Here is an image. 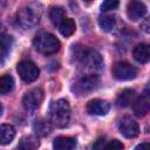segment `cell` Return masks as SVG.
Segmentation results:
<instances>
[{
	"mask_svg": "<svg viewBox=\"0 0 150 150\" xmlns=\"http://www.w3.org/2000/svg\"><path fill=\"white\" fill-rule=\"evenodd\" d=\"M70 120V107L68 101L57 100L52 103L49 109V121L56 128H64Z\"/></svg>",
	"mask_w": 150,
	"mask_h": 150,
	"instance_id": "obj_1",
	"label": "cell"
},
{
	"mask_svg": "<svg viewBox=\"0 0 150 150\" xmlns=\"http://www.w3.org/2000/svg\"><path fill=\"white\" fill-rule=\"evenodd\" d=\"M33 45L38 52L46 54V55L56 53L61 47L59 39L56 36H54L53 34L46 33V32L36 34L33 40Z\"/></svg>",
	"mask_w": 150,
	"mask_h": 150,
	"instance_id": "obj_2",
	"label": "cell"
},
{
	"mask_svg": "<svg viewBox=\"0 0 150 150\" xmlns=\"http://www.w3.org/2000/svg\"><path fill=\"white\" fill-rule=\"evenodd\" d=\"M100 76L96 74H88L81 76L77 81H75L73 86V90L77 95H88L89 93L94 91L100 86Z\"/></svg>",
	"mask_w": 150,
	"mask_h": 150,
	"instance_id": "obj_3",
	"label": "cell"
},
{
	"mask_svg": "<svg viewBox=\"0 0 150 150\" xmlns=\"http://www.w3.org/2000/svg\"><path fill=\"white\" fill-rule=\"evenodd\" d=\"M79 60H80V63L84 70L96 71L103 67V60H102L101 55L95 50L83 49Z\"/></svg>",
	"mask_w": 150,
	"mask_h": 150,
	"instance_id": "obj_4",
	"label": "cell"
},
{
	"mask_svg": "<svg viewBox=\"0 0 150 150\" xmlns=\"http://www.w3.org/2000/svg\"><path fill=\"white\" fill-rule=\"evenodd\" d=\"M16 70L19 76L25 81V82H33L39 77L40 74V69L39 67L29 61V60H22L18 63L16 66Z\"/></svg>",
	"mask_w": 150,
	"mask_h": 150,
	"instance_id": "obj_5",
	"label": "cell"
},
{
	"mask_svg": "<svg viewBox=\"0 0 150 150\" xmlns=\"http://www.w3.org/2000/svg\"><path fill=\"white\" fill-rule=\"evenodd\" d=\"M112 75L121 81L132 80L137 76V69L127 61H118L112 66Z\"/></svg>",
	"mask_w": 150,
	"mask_h": 150,
	"instance_id": "obj_6",
	"label": "cell"
},
{
	"mask_svg": "<svg viewBox=\"0 0 150 150\" xmlns=\"http://www.w3.org/2000/svg\"><path fill=\"white\" fill-rule=\"evenodd\" d=\"M16 22L22 28L28 29V28L34 27L39 22V15L36 14V12L33 8L23 7L16 14Z\"/></svg>",
	"mask_w": 150,
	"mask_h": 150,
	"instance_id": "obj_7",
	"label": "cell"
},
{
	"mask_svg": "<svg viewBox=\"0 0 150 150\" xmlns=\"http://www.w3.org/2000/svg\"><path fill=\"white\" fill-rule=\"evenodd\" d=\"M43 100V91L41 88H33L29 91H27L22 98L23 107L27 110H35L40 107L41 102Z\"/></svg>",
	"mask_w": 150,
	"mask_h": 150,
	"instance_id": "obj_8",
	"label": "cell"
},
{
	"mask_svg": "<svg viewBox=\"0 0 150 150\" xmlns=\"http://www.w3.org/2000/svg\"><path fill=\"white\" fill-rule=\"evenodd\" d=\"M118 129H120V132L127 138H135L139 134L138 124L129 116H124L118 122Z\"/></svg>",
	"mask_w": 150,
	"mask_h": 150,
	"instance_id": "obj_9",
	"label": "cell"
},
{
	"mask_svg": "<svg viewBox=\"0 0 150 150\" xmlns=\"http://www.w3.org/2000/svg\"><path fill=\"white\" fill-rule=\"evenodd\" d=\"M110 109V104L107 101L100 100V98H95L88 102L87 104V111L90 115H105Z\"/></svg>",
	"mask_w": 150,
	"mask_h": 150,
	"instance_id": "obj_10",
	"label": "cell"
},
{
	"mask_svg": "<svg viewBox=\"0 0 150 150\" xmlns=\"http://www.w3.org/2000/svg\"><path fill=\"white\" fill-rule=\"evenodd\" d=\"M127 12L130 20L137 21L146 14V6L141 1H131L128 4Z\"/></svg>",
	"mask_w": 150,
	"mask_h": 150,
	"instance_id": "obj_11",
	"label": "cell"
},
{
	"mask_svg": "<svg viewBox=\"0 0 150 150\" xmlns=\"http://www.w3.org/2000/svg\"><path fill=\"white\" fill-rule=\"evenodd\" d=\"M149 109H150V98L148 90H145V93L141 97L136 98V101L134 102V112L136 116L143 117L149 112Z\"/></svg>",
	"mask_w": 150,
	"mask_h": 150,
	"instance_id": "obj_12",
	"label": "cell"
},
{
	"mask_svg": "<svg viewBox=\"0 0 150 150\" xmlns=\"http://www.w3.org/2000/svg\"><path fill=\"white\" fill-rule=\"evenodd\" d=\"M135 101H136V91L134 89L127 88V89H123L118 94V96L116 98V104L118 107L125 108V107H128L130 104H134Z\"/></svg>",
	"mask_w": 150,
	"mask_h": 150,
	"instance_id": "obj_13",
	"label": "cell"
},
{
	"mask_svg": "<svg viewBox=\"0 0 150 150\" xmlns=\"http://www.w3.org/2000/svg\"><path fill=\"white\" fill-rule=\"evenodd\" d=\"M132 55L139 63H146L150 60V49L146 43H139L134 48Z\"/></svg>",
	"mask_w": 150,
	"mask_h": 150,
	"instance_id": "obj_14",
	"label": "cell"
},
{
	"mask_svg": "<svg viewBox=\"0 0 150 150\" xmlns=\"http://www.w3.org/2000/svg\"><path fill=\"white\" fill-rule=\"evenodd\" d=\"M75 144V139L68 136H59L53 142L54 150H73Z\"/></svg>",
	"mask_w": 150,
	"mask_h": 150,
	"instance_id": "obj_15",
	"label": "cell"
},
{
	"mask_svg": "<svg viewBox=\"0 0 150 150\" xmlns=\"http://www.w3.org/2000/svg\"><path fill=\"white\" fill-rule=\"evenodd\" d=\"M15 136V129L9 124H0V145L9 144Z\"/></svg>",
	"mask_w": 150,
	"mask_h": 150,
	"instance_id": "obj_16",
	"label": "cell"
},
{
	"mask_svg": "<svg viewBox=\"0 0 150 150\" xmlns=\"http://www.w3.org/2000/svg\"><path fill=\"white\" fill-rule=\"evenodd\" d=\"M13 46V38L8 34H0V61L7 57Z\"/></svg>",
	"mask_w": 150,
	"mask_h": 150,
	"instance_id": "obj_17",
	"label": "cell"
},
{
	"mask_svg": "<svg viewBox=\"0 0 150 150\" xmlns=\"http://www.w3.org/2000/svg\"><path fill=\"white\" fill-rule=\"evenodd\" d=\"M39 146V139L34 136H26L22 137L19 142L16 150H36Z\"/></svg>",
	"mask_w": 150,
	"mask_h": 150,
	"instance_id": "obj_18",
	"label": "cell"
},
{
	"mask_svg": "<svg viewBox=\"0 0 150 150\" xmlns=\"http://www.w3.org/2000/svg\"><path fill=\"white\" fill-rule=\"evenodd\" d=\"M33 129H34V131H35L36 135L45 137V136H47V135L50 132L52 127H50V123H49L48 121L40 118V120H36V121L34 122Z\"/></svg>",
	"mask_w": 150,
	"mask_h": 150,
	"instance_id": "obj_19",
	"label": "cell"
},
{
	"mask_svg": "<svg viewBox=\"0 0 150 150\" xmlns=\"http://www.w3.org/2000/svg\"><path fill=\"white\" fill-rule=\"evenodd\" d=\"M76 29L75 21L70 18H64L62 22L59 25V30L63 36H70Z\"/></svg>",
	"mask_w": 150,
	"mask_h": 150,
	"instance_id": "obj_20",
	"label": "cell"
},
{
	"mask_svg": "<svg viewBox=\"0 0 150 150\" xmlns=\"http://www.w3.org/2000/svg\"><path fill=\"white\" fill-rule=\"evenodd\" d=\"M66 18V13H64V9L62 7H59V6H54L50 8V12H49V19L52 21V23L54 26H57L62 22V20Z\"/></svg>",
	"mask_w": 150,
	"mask_h": 150,
	"instance_id": "obj_21",
	"label": "cell"
},
{
	"mask_svg": "<svg viewBox=\"0 0 150 150\" xmlns=\"http://www.w3.org/2000/svg\"><path fill=\"white\" fill-rule=\"evenodd\" d=\"M116 23V19L112 14H103L98 18V25L104 32H109L114 28Z\"/></svg>",
	"mask_w": 150,
	"mask_h": 150,
	"instance_id": "obj_22",
	"label": "cell"
},
{
	"mask_svg": "<svg viewBox=\"0 0 150 150\" xmlns=\"http://www.w3.org/2000/svg\"><path fill=\"white\" fill-rule=\"evenodd\" d=\"M14 87V80L11 75L0 76V95L9 93Z\"/></svg>",
	"mask_w": 150,
	"mask_h": 150,
	"instance_id": "obj_23",
	"label": "cell"
},
{
	"mask_svg": "<svg viewBox=\"0 0 150 150\" xmlns=\"http://www.w3.org/2000/svg\"><path fill=\"white\" fill-rule=\"evenodd\" d=\"M123 149H124L123 144L117 139H112L109 143H105L104 145V150H123Z\"/></svg>",
	"mask_w": 150,
	"mask_h": 150,
	"instance_id": "obj_24",
	"label": "cell"
},
{
	"mask_svg": "<svg viewBox=\"0 0 150 150\" xmlns=\"http://www.w3.org/2000/svg\"><path fill=\"white\" fill-rule=\"evenodd\" d=\"M117 7H118V1H112V0L103 1V4L101 5V9H102L103 12L112 11V9H116Z\"/></svg>",
	"mask_w": 150,
	"mask_h": 150,
	"instance_id": "obj_25",
	"label": "cell"
},
{
	"mask_svg": "<svg viewBox=\"0 0 150 150\" xmlns=\"http://www.w3.org/2000/svg\"><path fill=\"white\" fill-rule=\"evenodd\" d=\"M104 145H105V141L104 138H98L94 145H93V150H104Z\"/></svg>",
	"mask_w": 150,
	"mask_h": 150,
	"instance_id": "obj_26",
	"label": "cell"
},
{
	"mask_svg": "<svg viewBox=\"0 0 150 150\" xmlns=\"http://www.w3.org/2000/svg\"><path fill=\"white\" fill-rule=\"evenodd\" d=\"M135 150H150V144L148 142H144V143H141L139 145L136 146Z\"/></svg>",
	"mask_w": 150,
	"mask_h": 150,
	"instance_id": "obj_27",
	"label": "cell"
},
{
	"mask_svg": "<svg viewBox=\"0 0 150 150\" xmlns=\"http://www.w3.org/2000/svg\"><path fill=\"white\" fill-rule=\"evenodd\" d=\"M1 114H2V105L0 104V115H1Z\"/></svg>",
	"mask_w": 150,
	"mask_h": 150,
	"instance_id": "obj_28",
	"label": "cell"
}]
</instances>
